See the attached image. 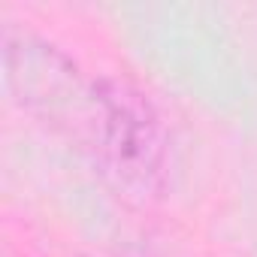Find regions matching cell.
Returning <instances> with one entry per match:
<instances>
[{
	"label": "cell",
	"instance_id": "cell-1",
	"mask_svg": "<svg viewBox=\"0 0 257 257\" xmlns=\"http://www.w3.org/2000/svg\"><path fill=\"white\" fill-rule=\"evenodd\" d=\"M82 109L79 121L112 185L137 200L161 197L170 185L173 149L155 103L127 79H97Z\"/></svg>",
	"mask_w": 257,
	"mask_h": 257
},
{
	"label": "cell",
	"instance_id": "cell-2",
	"mask_svg": "<svg viewBox=\"0 0 257 257\" xmlns=\"http://www.w3.org/2000/svg\"><path fill=\"white\" fill-rule=\"evenodd\" d=\"M4 64L10 91L19 97L22 106L43 112V115H64L70 112L79 97L88 94L79 85V73L73 61L58 52L52 43L37 40L25 31H7L4 37Z\"/></svg>",
	"mask_w": 257,
	"mask_h": 257
}]
</instances>
